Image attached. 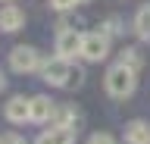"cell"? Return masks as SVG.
I'll return each instance as SVG.
<instances>
[{"mask_svg":"<svg viewBox=\"0 0 150 144\" xmlns=\"http://www.w3.org/2000/svg\"><path fill=\"white\" fill-rule=\"evenodd\" d=\"M138 72H131V69H125L122 63H116V66L106 69V78H103V85H106V94L116 97V100H125V97L134 94V85H138Z\"/></svg>","mask_w":150,"mask_h":144,"instance_id":"6da1fadb","label":"cell"},{"mask_svg":"<svg viewBox=\"0 0 150 144\" xmlns=\"http://www.w3.org/2000/svg\"><path fill=\"white\" fill-rule=\"evenodd\" d=\"M106 53H110V35L106 31L81 35V53L78 57H84L88 63H100V60H106Z\"/></svg>","mask_w":150,"mask_h":144,"instance_id":"7a4b0ae2","label":"cell"},{"mask_svg":"<svg viewBox=\"0 0 150 144\" xmlns=\"http://www.w3.org/2000/svg\"><path fill=\"white\" fill-rule=\"evenodd\" d=\"M41 66H44V60H41V53H38L35 47H25V44L13 47V53H9V69H13V72L28 75V72H38Z\"/></svg>","mask_w":150,"mask_h":144,"instance_id":"3957f363","label":"cell"},{"mask_svg":"<svg viewBox=\"0 0 150 144\" xmlns=\"http://www.w3.org/2000/svg\"><path fill=\"white\" fill-rule=\"evenodd\" d=\"M41 75H44L47 85H53V88H69V78H72V63L63 57H53V60H47L44 66H41Z\"/></svg>","mask_w":150,"mask_h":144,"instance_id":"277c9868","label":"cell"},{"mask_svg":"<svg viewBox=\"0 0 150 144\" xmlns=\"http://www.w3.org/2000/svg\"><path fill=\"white\" fill-rule=\"evenodd\" d=\"M81 53V35L75 28H59L56 31V57H63L72 63V57Z\"/></svg>","mask_w":150,"mask_h":144,"instance_id":"5b68a950","label":"cell"},{"mask_svg":"<svg viewBox=\"0 0 150 144\" xmlns=\"http://www.w3.org/2000/svg\"><path fill=\"white\" fill-rule=\"evenodd\" d=\"M28 104H31V97H22V94L9 97V104L3 106V116H6V119H9L13 125L28 122Z\"/></svg>","mask_w":150,"mask_h":144,"instance_id":"8992f818","label":"cell"},{"mask_svg":"<svg viewBox=\"0 0 150 144\" xmlns=\"http://www.w3.org/2000/svg\"><path fill=\"white\" fill-rule=\"evenodd\" d=\"M50 113H53V100L44 94H35L31 104H28V122H50Z\"/></svg>","mask_w":150,"mask_h":144,"instance_id":"52a82bcc","label":"cell"},{"mask_svg":"<svg viewBox=\"0 0 150 144\" xmlns=\"http://www.w3.org/2000/svg\"><path fill=\"white\" fill-rule=\"evenodd\" d=\"M22 25H25V13L19 10L16 3L0 6V31H19Z\"/></svg>","mask_w":150,"mask_h":144,"instance_id":"ba28073f","label":"cell"},{"mask_svg":"<svg viewBox=\"0 0 150 144\" xmlns=\"http://www.w3.org/2000/svg\"><path fill=\"white\" fill-rule=\"evenodd\" d=\"M75 119H78L75 106H69V104H53L50 125H56V128H75Z\"/></svg>","mask_w":150,"mask_h":144,"instance_id":"9c48e42d","label":"cell"},{"mask_svg":"<svg viewBox=\"0 0 150 144\" xmlns=\"http://www.w3.org/2000/svg\"><path fill=\"white\" fill-rule=\"evenodd\" d=\"M35 144H75V128H56V125H50L47 132L38 135Z\"/></svg>","mask_w":150,"mask_h":144,"instance_id":"30bf717a","label":"cell"},{"mask_svg":"<svg viewBox=\"0 0 150 144\" xmlns=\"http://www.w3.org/2000/svg\"><path fill=\"white\" fill-rule=\"evenodd\" d=\"M125 141H128V144H144V141H150V125L144 122V119L128 122V125H125Z\"/></svg>","mask_w":150,"mask_h":144,"instance_id":"8fae6325","label":"cell"},{"mask_svg":"<svg viewBox=\"0 0 150 144\" xmlns=\"http://www.w3.org/2000/svg\"><path fill=\"white\" fill-rule=\"evenodd\" d=\"M125 69H131V72H138L141 66H144V57H141V50L138 47H125L122 50V60H119Z\"/></svg>","mask_w":150,"mask_h":144,"instance_id":"7c38bea8","label":"cell"},{"mask_svg":"<svg viewBox=\"0 0 150 144\" xmlns=\"http://www.w3.org/2000/svg\"><path fill=\"white\" fill-rule=\"evenodd\" d=\"M134 31H138L141 38H150V3L134 13Z\"/></svg>","mask_w":150,"mask_h":144,"instance_id":"4fadbf2b","label":"cell"},{"mask_svg":"<svg viewBox=\"0 0 150 144\" xmlns=\"http://www.w3.org/2000/svg\"><path fill=\"white\" fill-rule=\"evenodd\" d=\"M119 25H122V19H119V16H110V19H106V22H103V28L100 31H106V35H119Z\"/></svg>","mask_w":150,"mask_h":144,"instance_id":"5bb4252c","label":"cell"},{"mask_svg":"<svg viewBox=\"0 0 150 144\" xmlns=\"http://www.w3.org/2000/svg\"><path fill=\"white\" fill-rule=\"evenodd\" d=\"M88 144H116V138H112L110 132H97V135L88 138Z\"/></svg>","mask_w":150,"mask_h":144,"instance_id":"9a60e30c","label":"cell"},{"mask_svg":"<svg viewBox=\"0 0 150 144\" xmlns=\"http://www.w3.org/2000/svg\"><path fill=\"white\" fill-rule=\"evenodd\" d=\"M50 6H53L56 13H66V10H72V6H75V0H50Z\"/></svg>","mask_w":150,"mask_h":144,"instance_id":"2e32d148","label":"cell"},{"mask_svg":"<svg viewBox=\"0 0 150 144\" xmlns=\"http://www.w3.org/2000/svg\"><path fill=\"white\" fill-rule=\"evenodd\" d=\"M0 144H25V138H19V135H3Z\"/></svg>","mask_w":150,"mask_h":144,"instance_id":"e0dca14e","label":"cell"},{"mask_svg":"<svg viewBox=\"0 0 150 144\" xmlns=\"http://www.w3.org/2000/svg\"><path fill=\"white\" fill-rule=\"evenodd\" d=\"M3 88H6V78H3V72H0V91H3Z\"/></svg>","mask_w":150,"mask_h":144,"instance_id":"ac0fdd59","label":"cell"},{"mask_svg":"<svg viewBox=\"0 0 150 144\" xmlns=\"http://www.w3.org/2000/svg\"><path fill=\"white\" fill-rule=\"evenodd\" d=\"M75 3H91V0H75Z\"/></svg>","mask_w":150,"mask_h":144,"instance_id":"d6986e66","label":"cell"},{"mask_svg":"<svg viewBox=\"0 0 150 144\" xmlns=\"http://www.w3.org/2000/svg\"><path fill=\"white\" fill-rule=\"evenodd\" d=\"M0 3H9V0H0Z\"/></svg>","mask_w":150,"mask_h":144,"instance_id":"ffe728a7","label":"cell"},{"mask_svg":"<svg viewBox=\"0 0 150 144\" xmlns=\"http://www.w3.org/2000/svg\"><path fill=\"white\" fill-rule=\"evenodd\" d=\"M144 144H150V141H144Z\"/></svg>","mask_w":150,"mask_h":144,"instance_id":"44dd1931","label":"cell"}]
</instances>
